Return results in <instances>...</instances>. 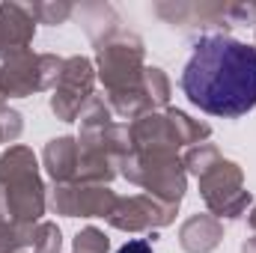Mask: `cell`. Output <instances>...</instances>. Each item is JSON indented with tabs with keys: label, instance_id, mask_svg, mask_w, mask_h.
<instances>
[{
	"label": "cell",
	"instance_id": "6da1fadb",
	"mask_svg": "<svg viewBox=\"0 0 256 253\" xmlns=\"http://www.w3.org/2000/svg\"><path fill=\"white\" fill-rule=\"evenodd\" d=\"M182 90L212 116H244L256 108V48L230 36L202 39L182 72Z\"/></svg>",
	"mask_w": 256,
	"mask_h": 253
},
{
	"label": "cell",
	"instance_id": "7a4b0ae2",
	"mask_svg": "<svg viewBox=\"0 0 256 253\" xmlns=\"http://www.w3.org/2000/svg\"><path fill=\"white\" fill-rule=\"evenodd\" d=\"M120 253H152V248L146 242H128L126 248H120Z\"/></svg>",
	"mask_w": 256,
	"mask_h": 253
}]
</instances>
